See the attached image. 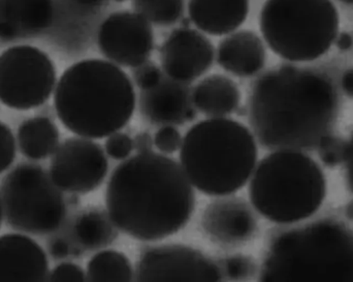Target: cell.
Instances as JSON below:
<instances>
[{
	"label": "cell",
	"instance_id": "cell-17",
	"mask_svg": "<svg viewBox=\"0 0 353 282\" xmlns=\"http://www.w3.org/2000/svg\"><path fill=\"white\" fill-rule=\"evenodd\" d=\"M267 52L261 37L254 31H236L220 41L217 63L225 72L250 78L259 74L265 64Z\"/></svg>",
	"mask_w": 353,
	"mask_h": 282
},
{
	"label": "cell",
	"instance_id": "cell-12",
	"mask_svg": "<svg viewBox=\"0 0 353 282\" xmlns=\"http://www.w3.org/2000/svg\"><path fill=\"white\" fill-rule=\"evenodd\" d=\"M99 50L110 61L136 68L150 58L154 49V32L150 22L136 12H116L99 27Z\"/></svg>",
	"mask_w": 353,
	"mask_h": 282
},
{
	"label": "cell",
	"instance_id": "cell-33",
	"mask_svg": "<svg viewBox=\"0 0 353 282\" xmlns=\"http://www.w3.org/2000/svg\"><path fill=\"white\" fill-rule=\"evenodd\" d=\"M50 250H51L52 256L55 259H65L70 256V244L63 239H57L51 244V248H50Z\"/></svg>",
	"mask_w": 353,
	"mask_h": 282
},
{
	"label": "cell",
	"instance_id": "cell-8",
	"mask_svg": "<svg viewBox=\"0 0 353 282\" xmlns=\"http://www.w3.org/2000/svg\"><path fill=\"white\" fill-rule=\"evenodd\" d=\"M0 202L10 229L29 235H49L66 217L65 199L50 173L34 163H21L0 182Z\"/></svg>",
	"mask_w": 353,
	"mask_h": 282
},
{
	"label": "cell",
	"instance_id": "cell-7",
	"mask_svg": "<svg viewBox=\"0 0 353 282\" xmlns=\"http://www.w3.org/2000/svg\"><path fill=\"white\" fill-rule=\"evenodd\" d=\"M332 0H267L259 28L270 49L283 59L307 62L325 55L339 33Z\"/></svg>",
	"mask_w": 353,
	"mask_h": 282
},
{
	"label": "cell",
	"instance_id": "cell-24",
	"mask_svg": "<svg viewBox=\"0 0 353 282\" xmlns=\"http://www.w3.org/2000/svg\"><path fill=\"white\" fill-rule=\"evenodd\" d=\"M132 6L134 12L159 26L175 24L184 12V0H132Z\"/></svg>",
	"mask_w": 353,
	"mask_h": 282
},
{
	"label": "cell",
	"instance_id": "cell-9",
	"mask_svg": "<svg viewBox=\"0 0 353 282\" xmlns=\"http://www.w3.org/2000/svg\"><path fill=\"white\" fill-rule=\"evenodd\" d=\"M56 84L54 62L39 48L14 46L0 54V103L6 107L19 111L41 107Z\"/></svg>",
	"mask_w": 353,
	"mask_h": 282
},
{
	"label": "cell",
	"instance_id": "cell-19",
	"mask_svg": "<svg viewBox=\"0 0 353 282\" xmlns=\"http://www.w3.org/2000/svg\"><path fill=\"white\" fill-rule=\"evenodd\" d=\"M189 19L203 32L222 37L246 21L249 0H189Z\"/></svg>",
	"mask_w": 353,
	"mask_h": 282
},
{
	"label": "cell",
	"instance_id": "cell-31",
	"mask_svg": "<svg viewBox=\"0 0 353 282\" xmlns=\"http://www.w3.org/2000/svg\"><path fill=\"white\" fill-rule=\"evenodd\" d=\"M48 281H87L86 272L79 265L74 263H61L50 272Z\"/></svg>",
	"mask_w": 353,
	"mask_h": 282
},
{
	"label": "cell",
	"instance_id": "cell-16",
	"mask_svg": "<svg viewBox=\"0 0 353 282\" xmlns=\"http://www.w3.org/2000/svg\"><path fill=\"white\" fill-rule=\"evenodd\" d=\"M45 250L24 234L0 236V281H45L49 277Z\"/></svg>",
	"mask_w": 353,
	"mask_h": 282
},
{
	"label": "cell",
	"instance_id": "cell-27",
	"mask_svg": "<svg viewBox=\"0 0 353 282\" xmlns=\"http://www.w3.org/2000/svg\"><path fill=\"white\" fill-rule=\"evenodd\" d=\"M134 150V140L125 132H114L105 143V153L114 161H125Z\"/></svg>",
	"mask_w": 353,
	"mask_h": 282
},
{
	"label": "cell",
	"instance_id": "cell-37",
	"mask_svg": "<svg viewBox=\"0 0 353 282\" xmlns=\"http://www.w3.org/2000/svg\"><path fill=\"white\" fill-rule=\"evenodd\" d=\"M77 3L83 6H88V8H94V6H99L103 4L105 0H74Z\"/></svg>",
	"mask_w": 353,
	"mask_h": 282
},
{
	"label": "cell",
	"instance_id": "cell-28",
	"mask_svg": "<svg viewBox=\"0 0 353 282\" xmlns=\"http://www.w3.org/2000/svg\"><path fill=\"white\" fill-rule=\"evenodd\" d=\"M132 72L134 84L142 91L157 86L163 77L161 68L155 62L149 60L132 68Z\"/></svg>",
	"mask_w": 353,
	"mask_h": 282
},
{
	"label": "cell",
	"instance_id": "cell-41",
	"mask_svg": "<svg viewBox=\"0 0 353 282\" xmlns=\"http://www.w3.org/2000/svg\"><path fill=\"white\" fill-rule=\"evenodd\" d=\"M114 1L120 2V3H122V2H125L126 0H114Z\"/></svg>",
	"mask_w": 353,
	"mask_h": 282
},
{
	"label": "cell",
	"instance_id": "cell-13",
	"mask_svg": "<svg viewBox=\"0 0 353 282\" xmlns=\"http://www.w3.org/2000/svg\"><path fill=\"white\" fill-rule=\"evenodd\" d=\"M161 68L165 76L178 82H193L213 66L215 48L203 33L189 27L172 31L161 50Z\"/></svg>",
	"mask_w": 353,
	"mask_h": 282
},
{
	"label": "cell",
	"instance_id": "cell-21",
	"mask_svg": "<svg viewBox=\"0 0 353 282\" xmlns=\"http://www.w3.org/2000/svg\"><path fill=\"white\" fill-rule=\"evenodd\" d=\"M17 138L21 153L27 159L39 161L55 152L59 130L49 117L35 116L21 123Z\"/></svg>",
	"mask_w": 353,
	"mask_h": 282
},
{
	"label": "cell",
	"instance_id": "cell-18",
	"mask_svg": "<svg viewBox=\"0 0 353 282\" xmlns=\"http://www.w3.org/2000/svg\"><path fill=\"white\" fill-rule=\"evenodd\" d=\"M53 20L51 0H0V39L12 41L41 32Z\"/></svg>",
	"mask_w": 353,
	"mask_h": 282
},
{
	"label": "cell",
	"instance_id": "cell-10",
	"mask_svg": "<svg viewBox=\"0 0 353 282\" xmlns=\"http://www.w3.org/2000/svg\"><path fill=\"white\" fill-rule=\"evenodd\" d=\"M108 172L105 148L92 139L72 137L58 145L52 154L49 173L62 192L87 194L103 183Z\"/></svg>",
	"mask_w": 353,
	"mask_h": 282
},
{
	"label": "cell",
	"instance_id": "cell-35",
	"mask_svg": "<svg viewBox=\"0 0 353 282\" xmlns=\"http://www.w3.org/2000/svg\"><path fill=\"white\" fill-rule=\"evenodd\" d=\"M341 86L345 95L353 99V68H348L342 74Z\"/></svg>",
	"mask_w": 353,
	"mask_h": 282
},
{
	"label": "cell",
	"instance_id": "cell-1",
	"mask_svg": "<svg viewBox=\"0 0 353 282\" xmlns=\"http://www.w3.org/2000/svg\"><path fill=\"white\" fill-rule=\"evenodd\" d=\"M247 105L251 132L261 146L301 151L329 134L339 97L327 74L286 64L255 80Z\"/></svg>",
	"mask_w": 353,
	"mask_h": 282
},
{
	"label": "cell",
	"instance_id": "cell-20",
	"mask_svg": "<svg viewBox=\"0 0 353 282\" xmlns=\"http://www.w3.org/2000/svg\"><path fill=\"white\" fill-rule=\"evenodd\" d=\"M191 99L197 111L209 118L232 115L240 109V88L228 77L210 74L199 81L191 91Z\"/></svg>",
	"mask_w": 353,
	"mask_h": 282
},
{
	"label": "cell",
	"instance_id": "cell-14",
	"mask_svg": "<svg viewBox=\"0 0 353 282\" xmlns=\"http://www.w3.org/2000/svg\"><path fill=\"white\" fill-rule=\"evenodd\" d=\"M201 225L208 239L221 248L245 245L259 231L254 211L239 197H219L212 201L203 210Z\"/></svg>",
	"mask_w": 353,
	"mask_h": 282
},
{
	"label": "cell",
	"instance_id": "cell-22",
	"mask_svg": "<svg viewBox=\"0 0 353 282\" xmlns=\"http://www.w3.org/2000/svg\"><path fill=\"white\" fill-rule=\"evenodd\" d=\"M74 238L85 250L107 248L117 239L118 231L107 210L97 207L81 212L74 223Z\"/></svg>",
	"mask_w": 353,
	"mask_h": 282
},
{
	"label": "cell",
	"instance_id": "cell-15",
	"mask_svg": "<svg viewBox=\"0 0 353 282\" xmlns=\"http://www.w3.org/2000/svg\"><path fill=\"white\" fill-rule=\"evenodd\" d=\"M191 91L188 84L163 74L157 86L141 91V115L154 125H183L193 121L197 110L193 105Z\"/></svg>",
	"mask_w": 353,
	"mask_h": 282
},
{
	"label": "cell",
	"instance_id": "cell-2",
	"mask_svg": "<svg viewBox=\"0 0 353 282\" xmlns=\"http://www.w3.org/2000/svg\"><path fill=\"white\" fill-rule=\"evenodd\" d=\"M105 206L119 231L159 241L186 227L194 212V188L175 159L155 151L137 153L112 173Z\"/></svg>",
	"mask_w": 353,
	"mask_h": 282
},
{
	"label": "cell",
	"instance_id": "cell-3",
	"mask_svg": "<svg viewBox=\"0 0 353 282\" xmlns=\"http://www.w3.org/2000/svg\"><path fill=\"white\" fill-rule=\"evenodd\" d=\"M137 105L130 77L113 62L86 59L64 70L54 91L62 125L83 138H108L125 128Z\"/></svg>",
	"mask_w": 353,
	"mask_h": 282
},
{
	"label": "cell",
	"instance_id": "cell-6",
	"mask_svg": "<svg viewBox=\"0 0 353 282\" xmlns=\"http://www.w3.org/2000/svg\"><path fill=\"white\" fill-rule=\"evenodd\" d=\"M253 208L268 221L290 225L312 216L327 196L323 170L299 150H275L263 157L249 182Z\"/></svg>",
	"mask_w": 353,
	"mask_h": 282
},
{
	"label": "cell",
	"instance_id": "cell-30",
	"mask_svg": "<svg viewBox=\"0 0 353 282\" xmlns=\"http://www.w3.org/2000/svg\"><path fill=\"white\" fill-rule=\"evenodd\" d=\"M16 157V139L12 130L0 121V174L6 172Z\"/></svg>",
	"mask_w": 353,
	"mask_h": 282
},
{
	"label": "cell",
	"instance_id": "cell-5",
	"mask_svg": "<svg viewBox=\"0 0 353 282\" xmlns=\"http://www.w3.org/2000/svg\"><path fill=\"white\" fill-rule=\"evenodd\" d=\"M261 281H353V233L321 221L272 236L259 270Z\"/></svg>",
	"mask_w": 353,
	"mask_h": 282
},
{
	"label": "cell",
	"instance_id": "cell-34",
	"mask_svg": "<svg viewBox=\"0 0 353 282\" xmlns=\"http://www.w3.org/2000/svg\"><path fill=\"white\" fill-rule=\"evenodd\" d=\"M346 165V180L348 186L353 192V132L352 138L348 141L347 157L345 161Z\"/></svg>",
	"mask_w": 353,
	"mask_h": 282
},
{
	"label": "cell",
	"instance_id": "cell-36",
	"mask_svg": "<svg viewBox=\"0 0 353 282\" xmlns=\"http://www.w3.org/2000/svg\"><path fill=\"white\" fill-rule=\"evenodd\" d=\"M336 47L340 50V51L345 52L350 51L353 46V37L350 33L341 32L338 33L337 37L335 39Z\"/></svg>",
	"mask_w": 353,
	"mask_h": 282
},
{
	"label": "cell",
	"instance_id": "cell-26",
	"mask_svg": "<svg viewBox=\"0 0 353 282\" xmlns=\"http://www.w3.org/2000/svg\"><path fill=\"white\" fill-rule=\"evenodd\" d=\"M319 157L327 167H337L345 163L347 157L348 141L340 137L327 134L317 145Z\"/></svg>",
	"mask_w": 353,
	"mask_h": 282
},
{
	"label": "cell",
	"instance_id": "cell-32",
	"mask_svg": "<svg viewBox=\"0 0 353 282\" xmlns=\"http://www.w3.org/2000/svg\"><path fill=\"white\" fill-rule=\"evenodd\" d=\"M132 140H134V149L137 151V153L153 151L154 138H153L152 134H149V132H138V134L132 138Z\"/></svg>",
	"mask_w": 353,
	"mask_h": 282
},
{
	"label": "cell",
	"instance_id": "cell-25",
	"mask_svg": "<svg viewBox=\"0 0 353 282\" xmlns=\"http://www.w3.org/2000/svg\"><path fill=\"white\" fill-rule=\"evenodd\" d=\"M222 279L230 281H247L257 274V265L253 258L246 254H236L225 256L216 261Z\"/></svg>",
	"mask_w": 353,
	"mask_h": 282
},
{
	"label": "cell",
	"instance_id": "cell-4",
	"mask_svg": "<svg viewBox=\"0 0 353 282\" xmlns=\"http://www.w3.org/2000/svg\"><path fill=\"white\" fill-rule=\"evenodd\" d=\"M259 149L247 126L230 118L197 122L183 138L180 163L193 188L208 197L230 196L246 185Z\"/></svg>",
	"mask_w": 353,
	"mask_h": 282
},
{
	"label": "cell",
	"instance_id": "cell-11",
	"mask_svg": "<svg viewBox=\"0 0 353 282\" xmlns=\"http://www.w3.org/2000/svg\"><path fill=\"white\" fill-rule=\"evenodd\" d=\"M137 281H222L216 261L183 244H163L143 250L134 270Z\"/></svg>",
	"mask_w": 353,
	"mask_h": 282
},
{
	"label": "cell",
	"instance_id": "cell-40",
	"mask_svg": "<svg viewBox=\"0 0 353 282\" xmlns=\"http://www.w3.org/2000/svg\"><path fill=\"white\" fill-rule=\"evenodd\" d=\"M2 217H3V214H2L1 202H0V227H1Z\"/></svg>",
	"mask_w": 353,
	"mask_h": 282
},
{
	"label": "cell",
	"instance_id": "cell-38",
	"mask_svg": "<svg viewBox=\"0 0 353 282\" xmlns=\"http://www.w3.org/2000/svg\"><path fill=\"white\" fill-rule=\"evenodd\" d=\"M345 212L348 219H353V201L347 205V207H346Z\"/></svg>",
	"mask_w": 353,
	"mask_h": 282
},
{
	"label": "cell",
	"instance_id": "cell-39",
	"mask_svg": "<svg viewBox=\"0 0 353 282\" xmlns=\"http://www.w3.org/2000/svg\"><path fill=\"white\" fill-rule=\"evenodd\" d=\"M339 1L346 4V6H353V0H339Z\"/></svg>",
	"mask_w": 353,
	"mask_h": 282
},
{
	"label": "cell",
	"instance_id": "cell-29",
	"mask_svg": "<svg viewBox=\"0 0 353 282\" xmlns=\"http://www.w3.org/2000/svg\"><path fill=\"white\" fill-rule=\"evenodd\" d=\"M154 147L163 154H173L180 150L183 138L174 125H163L155 132Z\"/></svg>",
	"mask_w": 353,
	"mask_h": 282
},
{
	"label": "cell",
	"instance_id": "cell-23",
	"mask_svg": "<svg viewBox=\"0 0 353 282\" xmlns=\"http://www.w3.org/2000/svg\"><path fill=\"white\" fill-rule=\"evenodd\" d=\"M86 279L88 281H132L134 279V267L123 252L101 250L87 264Z\"/></svg>",
	"mask_w": 353,
	"mask_h": 282
}]
</instances>
